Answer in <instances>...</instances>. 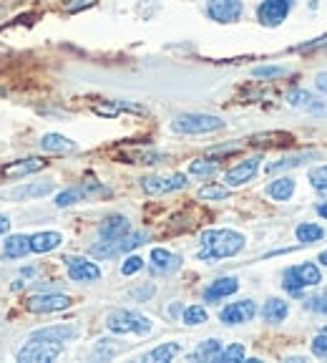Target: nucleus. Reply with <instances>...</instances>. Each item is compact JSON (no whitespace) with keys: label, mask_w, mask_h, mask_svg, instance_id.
Instances as JSON below:
<instances>
[{"label":"nucleus","mask_w":327,"mask_h":363,"mask_svg":"<svg viewBox=\"0 0 327 363\" xmlns=\"http://www.w3.org/2000/svg\"><path fill=\"white\" fill-rule=\"evenodd\" d=\"M199 242H202L197 252L199 260H226L244 250V235L234 230H207Z\"/></svg>","instance_id":"f257e3e1"},{"label":"nucleus","mask_w":327,"mask_h":363,"mask_svg":"<svg viewBox=\"0 0 327 363\" xmlns=\"http://www.w3.org/2000/svg\"><path fill=\"white\" fill-rule=\"evenodd\" d=\"M106 325L111 333H136V335H149L151 333V320L142 315L139 311H111L106 318Z\"/></svg>","instance_id":"f03ea898"},{"label":"nucleus","mask_w":327,"mask_h":363,"mask_svg":"<svg viewBox=\"0 0 327 363\" xmlns=\"http://www.w3.org/2000/svg\"><path fill=\"white\" fill-rule=\"evenodd\" d=\"M322 283V272L315 262H302V265L287 267L282 275V285L289 295H302L305 288H312V285Z\"/></svg>","instance_id":"7ed1b4c3"},{"label":"nucleus","mask_w":327,"mask_h":363,"mask_svg":"<svg viewBox=\"0 0 327 363\" xmlns=\"http://www.w3.org/2000/svg\"><path fill=\"white\" fill-rule=\"evenodd\" d=\"M171 129L176 134H212L224 129V121L212 113H181L171 121Z\"/></svg>","instance_id":"20e7f679"},{"label":"nucleus","mask_w":327,"mask_h":363,"mask_svg":"<svg viewBox=\"0 0 327 363\" xmlns=\"http://www.w3.org/2000/svg\"><path fill=\"white\" fill-rule=\"evenodd\" d=\"M144 240H147L144 233H129L121 240H101V242H96L91 247V255L101 257V260L103 257H116V255H121V252H129V250L144 245Z\"/></svg>","instance_id":"39448f33"},{"label":"nucleus","mask_w":327,"mask_h":363,"mask_svg":"<svg viewBox=\"0 0 327 363\" xmlns=\"http://www.w3.org/2000/svg\"><path fill=\"white\" fill-rule=\"evenodd\" d=\"M289 11H292V0H262L257 6V21L265 28H277L287 21Z\"/></svg>","instance_id":"423d86ee"},{"label":"nucleus","mask_w":327,"mask_h":363,"mask_svg":"<svg viewBox=\"0 0 327 363\" xmlns=\"http://www.w3.org/2000/svg\"><path fill=\"white\" fill-rule=\"evenodd\" d=\"M58 343H43V340H28V346L18 351V361L21 363H48L56 361L61 356Z\"/></svg>","instance_id":"0eeeda50"},{"label":"nucleus","mask_w":327,"mask_h":363,"mask_svg":"<svg viewBox=\"0 0 327 363\" xmlns=\"http://www.w3.org/2000/svg\"><path fill=\"white\" fill-rule=\"evenodd\" d=\"M242 13V0H207V16L214 23H237Z\"/></svg>","instance_id":"6e6552de"},{"label":"nucleus","mask_w":327,"mask_h":363,"mask_svg":"<svg viewBox=\"0 0 327 363\" xmlns=\"http://www.w3.org/2000/svg\"><path fill=\"white\" fill-rule=\"evenodd\" d=\"M68 267V278L76 280V283H96L101 278V267L96 262L86 260V257H76V255H68L66 260Z\"/></svg>","instance_id":"1a4fd4ad"},{"label":"nucleus","mask_w":327,"mask_h":363,"mask_svg":"<svg viewBox=\"0 0 327 363\" xmlns=\"http://www.w3.org/2000/svg\"><path fill=\"white\" fill-rule=\"evenodd\" d=\"M287 104L292 108H299V111H307L312 116H327V104L322 99H317L315 94L305 89H292L287 91Z\"/></svg>","instance_id":"9d476101"},{"label":"nucleus","mask_w":327,"mask_h":363,"mask_svg":"<svg viewBox=\"0 0 327 363\" xmlns=\"http://www.w3.org/2000/svg\"><path fill=\"white\" fill-rule=\"evenodd\" d=\"M25 308L30 313H58L71 308V298L61 293H43V295H30L25 301Z\"/></svg>","instance_id":"9b49d317"},{"label":"nucleus","mask_w":327,"mask_h":363,"mask_svg":"<svg viewBox=\"0 0 327 363\" xmlns=\"http://www.w3.org/2000/svg\"><path fill=\"white\" fill-rule=\"evenodd\" d=\"M142 187L147 194H169V192H176V189H184L186 187V177L184 174H171V177H147L142 179Z\"/></svg>","instance_id":"f8f14e48"},{"label":"nucleus","mask_w":327,"mask_h":363,"mask_svg":"<svg viewBox=\"0 0 327 363\" xmlns=\"http://www.w3.org/2000/svg\"><path fill=\"white\" fill-rule=\"evenodd\" d=\"M257 315V306L254 301H237V303H229L226 308H222L219 318L222 323L226 325H242V323H249L252 318Z\"/></svg>","instance_id":"ddd939ff"},{"label":"nucleus","mask_w":327,"mask_h":363,"mask_svg":"<svg viewBox=\"0 0 327 363\" xmlns=\"http://www.w3.org/2000/svg\"><path fill=\"white\" fill-rule=\"evenodd\" d=\"M260 162H262V157H249V159H244V162H239L237 167H231L224 174L226 187H242L249 179H254V174L260 172Z\"/></svg>","instance_id":"4468645a"},{"label":"nucleus","mask_w":327,"mask_h":363,"mask_svg":"<svg viewBox=\"0 0 327 363\" xmlns=\"http://www.w3.org/2000/svg\"><path fill=\"white\" fill-rule=\"evenodd\" d=\"M43 167H45V162H43V159H38V157L18 159V162H8V164L3 167V177H8V179H23V177L40 172Z\"/></svg>","instance_id":"2eb2a0df"},{"label":"nucleus","mask_w":327,"mask_h":363,"mask_svg":"<svg viewBox=\"0 0 327 363\" xmlns=\"http://www.w3.org/2000/svg\"><path fill=\"white\" fill-rule=\"evenodd\" d=\"M129 233H131V222H129V217H124V215H108L106 220L101 222V227H98L101 240H121Z\"/></svg>","instance_id":"dca6fc26"},{"label":"nucleus","mask_w":327,"mask_h":363,"mask_svg":"<svg viewBox=\"0 0 327 363\" xmlns=\"http://www.w3.org/2000/svg\"><path fill=\"white\" fill-rule=\"evenodd\" d=\"M74 335H76L74 325H51V328L33 330L28 340H43V343H58V346H63V343H68Z\"/></svg>","instance_id":"f3484780"},{"label":"nucleus","mask_w":327,"mask_h":363,"mask_svg":"<svg viewBox=\"0 0 327 363\" xmlns=\"http://www.w3.org/2000/svg\"><path fill=\"white\" fill-rule=\"evenodd\" d=\"M239 290V280L237 278H219L204 290V301L207 303H217L222 298H229Z\"/></svg>","instance_id":"a211bd4d"},{"label":"nucleus","mask_w":327,"mask_h":363,"mask_svg":"<svg viewBox=\"0 0 327 363\" xmlns=\"http://www.w3.org/2000/svg\"><path fill=\"white\" fill-rule=\"evenodd\" d=\"M252 147H289L294 144V136L289 131H262L249 139Z\"/></svg>","instance_id":"6ab92c4d"},{"label":"nucleus","mask_w":327,"mask_h":363,"mask_svg":"<svg viewBox=\"0 0 327 363\" xmlns=\"http://www.w3.org/2000/svg\"><path fill=\"white\" fill-rule=\"evenodd\" d=\"M179 255L169 252L164 247H154L151 250V270L159 272V275H166V272H174L179 267Z\"/></svg>","instance_id":"aec40b11"},{"label":"nucleus","mask_w":327,"mask_h":363,"mask_svg":"<svg viewBox=\"0 0 327 363\" xmlns=\"http://www.w3.org/2000/svg\"><path fill=\"white\" fill-rule=\"evenodd\" d=\"M93 192H108V189L106 187H98V184H84V187L63 189V192L56 197V207H71V204L81 202L86 194H93Z\"/></svg>","instance_id":"412c9836"},{"label":"nucleus","mask_w":327,"mask_h":363,"mask_svg":"<svg viewBox=\"0 0 327 363\" xmlns=\"http://www.w3.org/2000/svg\"><path fill=\"white\" fill-rule=\"evenodd\" d=\"M63 238L58 233H35L30 235V252L35 255H45V252H53L56 247H61Z\"/></svg>","instance_id":"4be33fe9"},{"label":"nucleus","mask_w":327,"mask_h":363,"mask_svg":"<svg viewBox=\"0 0 327 363\" xmlns=\"http://www.w3.org/2000/svg\"><path fill=\"white\" fill-rule=\"evenodd\" d=\"M40 149H43V152H48V154H66V152H74L76 142H71L68 136L51 131V134H45L43 139H40Z\"/></svg>","instance_id":"5701e85b"},{"label":"nucleus","mask_w":327,"mask_h":363,"mask_svg":"<svg viewBox=\"0 0 327 363\" xmlns=\"http://www.w3.org/2000/svg\"><path fill=\"white\" fill-rule=\"evenodd\" d=\"M56 189L53 182H38V184H25V187H18L13 192H8L11 199H38V197H45V194H51Z\"/></svg>","instance_id":"b1692460"},{"label":"nucleus","mask_w":327,"mask_h":363,"mask_svg":"<svg viewBox=\"0 0 327 363\" xmlns=\"http://www.w3.org/2000/svg\"><path fill=\"white\" fill-rule=\"evenodd\" d=\"M320 154L317 152H299V154H292V157H285V159H277V162H272V164H267V172H285V169H294V167H302L305 162H310V159H317Z\"/></svg>","instance_id":"393cba45"},{"label":"nucleus","mask_w":327,"mask_h":363,"mask_svg":"<svg viewBox=\"0 0 327 363\" xmlns=\"http://www.w3.org/2000/svg\"><path fill=\"white\" fill-rule=\"evenodd\" d=\"M289 313V306L285 301H280V298H270V301L265 303V308H262V318H265V323H282L285 318H287Z\"/></svg>","instance_id":"a878e982"},{"label":"nucleus","mask_w":327,"mask_h":363,"mask_svg":"<svg viewBox=\"0 0 327 363\" xmlns=\"http://www.w3.org/2000/svg\"><path fill=\"white\" fill-rule=\"evenodd\" d=\"M30 252V238L25 235H11L6 240V247H3V255L11 257V260H18V257H25Z\"/></svg>","instance_id":"bb28decb"},{"label":"nucleus","mask_w":327,"mask_h":363,"mask_svg":"<svg viewBox=\"0 0 327 363\" xmlns=\"http://www.w3.org/2000/svg\"><path fill=\"white\" fill-rule=\"evenodd\" d=\"M222 353V340L219 338H209V340H202L197 346V351L192 353L194 361H217Z\"/></svg>","instance_id":"cd10ccee"},{"label":"nucleus","mask_w":327,"mask_h":363,"mask_svg":"<svg viewBox=\"0 0 327 363\" xmlns=\"http://www.w3.org/2000/svg\"><path fill=\"white\" fill-rule=\"evenodd\" d=\"M267 194H270L272 199H277V202H287V199L294 194V179H289V177L275 179L270 187H267Z\"/></svg>","instance_id":"c85d7f7f"},{"label":"nucleus","mask_w":327,"mask_h":363,"mask_svg":"<svg viewBox=\"0 0 327 363\" xmlns=\"http://www.w3.org/2000/svg\"><path fill=\"white\" fill-rule=\"evenodd\" d=\"M294 235H297V240L302 245H310V242H317V240L325 238V230H322L320 225H315V222H302V225L294 230Z\"/></svg>","instance_id":"c756f323"},{"label":"nucleus","mask_w":327,"mask_h":363,"mask_svg":"<svg viewBox=\"0 0 327 363\" xmlns=\"http://www.w3.org/2000/svg\"><path fill=\"white\" fill-rule=\"evenodd\" d=\"M179 351H181V346L179 343H161V346H156L151 353H147V361H156V363H166V361H171V358H176L179 356Z\"/></svg>","instance_id":"7c9ffc66"},{"label":"nucleus","mask_w":327,"mask_h":363,"mask_svg":"<svg viewBox=\"0 0 327 363\" xmlns=\"http://www.w3.org/2000/svg\"><path fill=\"white\" fill-rule=\"evenodd\" d=\"M124 159L131 164H156L161 157L154 149H126Z\"/></svg>","instance_id":"2f4dec72"},{"label":"nucleus","mask_w":327,"mask_h":363,"mask_svg":"<svg viewBox=\"0 0 327 363\" xmlns=\"http://www.w3.org/2000/svg\"><path fill=\"white\" fill-rule=\"evenodd\" d=\"M181 318H184L186 325H202V323H207L209 315H207V308L204 306H189Z\"/></svg>","instance_id":"473e14b6"},{"label":"nucleus","mask_w":327,"mask_h":363,"mask_svg":"<svg viewBox=\"0 0 327 363\" xmlns=\"http://www.w3.org/2000/svg\"><path fill=\"white\" fill-rule=\"evenodd\" d=\"M217 172V162H209V159H194L189 164V174L194 177H209Z\"/></svg>","instance_id":"72a5a7b5"},{"label":"nucleus","mask_w":327,"mask_h":363,"mask_svg":"<svg viewBox=\"0 0 327 363\" xmlns=\"http://www.w3.org/2000/svg\"><path fill=\"white\" fill-rule=\"evenodd\" d=\"M229 197V187H222V184H204L199 189V199H226Z\"/></svg>","instance_id":"f704fd0d"},{"label":"nucleus","mask_w":327,"mask_h":363,"mask_svg":"<svg viewBox=\"0 0 327 363\" xmlns=\"http://www.w3.org/2000/svg\"><path fill=\"white\" fill-rule=\"evenodd\" d=\"M285 74H287L285 66H257L252 71L254 79H277V76H285Z\"/></svg>","instance_id":"c9c22d12"},{"label":"nucleus","mask_w":327,"mask_h":363,"mask_svg":"<svg viewBox=\"0 0 327 363\" xmlns=\"http://www.w3.org/2000/svg\"><path fill=\"white\" fill-rule=\"evenodd\" d=\"M244 356H247V353H244V346H242V343H231V346L226 348V351H222V353H219V361L234 363V361H244Z\"/></svg>","instance_id":"e433bc0d"},{"label":"nucleus","mask_w":327,"mask_h":363,"mask_svg":"<svg viewBox=\"0 0 327 363\" xmlns=\"http://www.w3.org/2000/svg\"><path fill=\"white\" fill-rule=\"evenodd\" d=\"M312 353L317 358H327V325L312 338Z\"/></svg>","instance_id":"4c0bfd02"},{"label":"nucleus","mask_w":327,"mask_h":363,"mask_svg":"<svg viewBox=\"0 0 327 363\" xmlns=\"http://www.w3.org/2000/svg\"><path fill=\"white\" fill-rule=\"evenodd\" d=\"M310 182L315 189H327V164L310 169Z\"/></svg>","instance_id":"58836bf2"},{"label":"nucleus","mask_w":327,"mask_h":363,"mask_svg":"<svg viewBox=\"0 0 327 363\" xmlns=\"http://www.w3.org/2000/svg\"><path fill=\"white\" fill-rule=\"evenodd\" d=\"M144 267V260L139 255H131V257H126V262L121 265V275H136V272L142 270Z\"/></svg>","instance_id":"ea45409f"},{"label":"nucleus","mask_w":327,"mask_h":363,"mask_svg":"<svg viewBox=\"0 0 327 363\" xmlns=\"http://www.w3.org/2000/svg\"><path fill=\"white\" fill-rule=\"evenodd\" d=\"M307 308H310V311L322 313V315L327 318V290L322 295H317V298H310V301H307Z\"/></svg>","instance_id":"a19ab883"},{"label":"nucleus","mask_w":327,"mask_h":363,"mask_svg":"<svg viewBox=\"0 0 327 363\" xmlns=\"http://www.w3.org/2000/svg\"><path fill=\"white\" fill-rule=\"evenodd\" d=\"M322 45H327V35L325 38H315V40H310V43H305V45H299L297 51H315V48H322Z\"/></svg>","instance_id":"79ce46f5"},{"label":"nucleus","mask_w":327,"mask_h":363,"mask_svg":"<svg viewBox=\"0 0 327 363\" xmlns=\"http://www.w3.org/2000/svg\"><path fill=\"white\" fill-rule=\"evenodd\" d=\"M88 6H96V0H79V3H71L68 11L76 13V11H81V8H88Z\"/></svg>","instance_id":"37998d69"},{"label":"nucleus","mask_w":327,"mask_h":363,"mask_svg":"<svg viewBox=\"0 0 327 363\" xmlns=\"http://www.w3.org/2000/svg\"><path fill=\"white\" fill-rule=\"evenodd\" d=\"M315 84H317V89H320L322 94H327V74H317Z\"/></svg>","instance_id":"c03bdc74"},{"label":"nucleus","mask_w":327,"mask_h":363,"mask_svg":"<svg viewBox=\"0 0 327 363\" xmlns=\"http://www.w3.org/2000/svg\"><path fill=\"white\" fill-rule=\"evenodd\" d=\"M8 227H11V220L0 215V235H6V233H8Z\"/></svg>","instance_id":"a18cd8bd"},{"label":"nucleus","mask_w":327,"mask_h":363,"mask_svg":"<svg viewBox=\"0 0 327 363\" xmlns=\"http://www.w3.org/2000/svg\"><path fill=\"white\" fill-rule=\"evenodd\" d=\"M317 215L325 217V220H327V202H322L320 207H317Z\"/></svg>","instance_id":"49530a36"},{"label":"nucleus","mask_w":327,"mask_h":363,"mask_svg":"<svg viewBox=\"0 0 327 363\" xmlns=\"http://www.w3.org/2000/svg\"><path fill=\"white\" fill-rule=\"evenodd\" d=\"M317 262H322V265L327 267V250H325V252H320V257H317Z\"/></svg>","instance_id":"de8ad7c7"},{"label":"nucleus","mask_w":327,"mask_h":363,"mask_svg":"<svg viewBox=\"0 0 327 363\" xmlns=\"http://www.w3.org/2000/svg\"><path fill=\"white\" fill-rule=\"evenodd\" d=\"M3 94H6V91H3V89H0V96H3Z\"/></svg>","instance_id":"09e8293b"}]
</instances>
